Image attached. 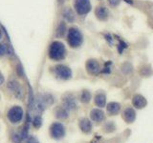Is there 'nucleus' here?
<instances>
[{
	"mask_svg": "<svg viewBox=\"0 0 153 143\" xmlns=\"http://www.w3.org/2000/svg\"><path fill=\"white\" fill-rule=\"evenodd\" d=\"M2 37V32H1V30H0V38Z\"/></svg>",
	"mask_w": 153,
	"mask_h": 143,
	"instance_id": "obj_28",
	"label": "nucleus"
},
{
	"mask_svg": "<svg viewBox=\"0 0 153 143\" xmlns=\"http://www.w3.org/2000/svg\"><path fill=\"white\" fill-rule=\"evenodd\" d=\"M103 129L105 130V132H112V131L115 130V129H116V126L114 125V123L112 121H109V122H107L106 124H105Z\"/></svg>",
	"mask_w": 153,
	"mask_h": 143,
	"instance_id": "obj_22",
	"label": "nucleus"
},
{
	"mask_svg": "<svg viewBox=\"0 0 153 143\" xmlns=\"http://www.w3.org/2000/svg\"><path fill=\"white\" fill-rule=\"evenodd\" d=\"M65 33H66V25L64 22H60L59 25L57 26L56 35L57 37H62V36H64Z\"/></svg>",
	"mask_w": 153,
	"mask_h": 143,
	"instance_id": "obj_21",
	"label": "nucleus"
},
{
	"mask_svg": "<svg viewBox=\"0 0 153 143\" xmlns=\"http://www.w3.org/2000/svg\"><path fill=\"white\" fill-rule=\"evenodd\" d=\"M95 104L100 108H103L105 106V104H106V97H105V94H102V93L96 94Z\"/></svg>",
	"mask_w": 153,
	"mask_h": 143,
	"instance_id": "obj_17",
	"label": "nucleus"
},
{
	"mask_svg": "<svg viewBox=\"0 0 153 143\" xmlns=\"http://www.w3.org/2000/svg\"><path fill=\"white\" fill-rule=\"evenodd\" d=\"M91 100V93L87 90H83L80 94V101L82 103H88Z\"/></svg>",
	"mask_w": 153,
	"mask_h": 143,
	"instance_id": "obj_20",
	"label": "nucleus"
},
{
	"mask_svg": "<svg viewBox=\"0 0 153 143\" xmlns=\"http://www.w3.org/2000/svg\"><path fill=\"white\" fill-rule=\"evenodd\" d=\"M4 77H3V75L1 74H0V85H2L3 83H4Z\"/></svg>",
	"mask_w": 153,
	"mask_h": 143,
	"instance_id": "obj_27",
	"label": "nucleus"
},
{
	"mask_svg": "<svg viewBox=\"0 0 153 143\" xmlns=\"http://www.w3.org/2000/svg\"><path fill=\"white\" fill-rule=\"evenodd\" d=\"M24 143H39V141H38V139L33 136H28L25 139H24L23 141Z\"/></svg>",
	"mask_w": 153,
	"mask_h": 143,
	"instance_id": "obj_23",
	"label": "nucleus"
},
{
	"mask_svg": "<svg viewBox=\"0 0 153 143\" xmlns=\"http://www.w3.org/2000/svg\"><path fill=\"white\" fill-rule=\"evenodd\" d=\"M55 74L60 79H70L72 76V72L69 67L65 65H59L55 68Z\"/></svg>",
	"mask_w": 153,
	"mask_h": 143,
	"instance_id": "obj_7",
	"label": "nucleus"
},
{
	"mask_svg": "<svg viewBox=\"0 0 153 143\" xmlns=\"http://www.w3.org/2000/svg\"><path fill=\"white\" fill-rule=\"evenodd\" d=\"M62 15L68 22H73L75 20V14L73 10L70 9L69 7H66L63 11H62Z\"/></svg>",
	"mask_w": 153,
	"mask_h": 143,
	"instance_id": "obj_18",
	"label": "nucleus"
},
{
	"mask_svg": "<svg viewBox=\"0 0 153 143\" xmlns=\"http://www.w3.org/2000/svg\"><path fill=\"white\" fill-rule=\"evenodd\" d=\"M86 69H87V72L91 74H97L100 72V64L98 63L97 60L95 59H89L86 63Z\"/></svg>",
	"mask_w": 153,
	"mask_h": 143,
	"instance_id": "obj_9",
	"label": "nucleus"
},
{
	"mask_svg": "<svg viewBox=\"0 0 153 143\" xmlns=\"http://www.w3.org/2000/svg\"><path fill=\"white\" fill-rule=\"evenodd\" d=\"M50 136L52 138H54L56 140L62 139L66 135V129L65 126L61 122H54L50 126L49 129Z\"/></svg>",
	"mask_w": 153,
	"mask_h": 143,
	"instance_id": "obj_2",
	"label": "nucleus"
},
{
	"mask_svg": "<svg viewBox=\"0 0 153 143\" xmlns=\"http://www.w3.org/2000/svg\"><path fill=\"white\" fill-rule=\"evenodd\" d=\"M75 9L79 14H86L90 12L91 4L89 0H76L75 1Z\"/></svg>",
	"mask_w": 153,
	"mask_h": 143,
	"instance_id": "obj_6",
	"label": "nucleus"
},
{
	"mask_svg": "<svg viewBox=\"0 0 153 143\" xmlns=\"http://www.w3.org/2000/svg\"><path fill=\"white\" fill-rule=\"evenodd\" d=\"M69 111L66 108H64L63 106L60 107H56L55 109V116L59 119V120H65V119L68 118L69 114H68Z\"/></svg>",
	"mask_w": 153,
	"mask_h": 143,
	"instance_id": "obj_14",
	"label": "nucleus"
},
{
	"mask_svg": "<svg viewBox=\"0 0 153 143\" xmlns=\"http://www.w3.org/2000/svg\"><path fill=\"white\" fill-rule=\"evenodd\" d=\"M120 1H121V0H108L109 4L111 5L112 7H116V6H118V5L120 4Z\"/></svg>",
	"mask_w": 153,
	"mask_h": 143,
	"instance_id": "obj_26",
	"label": "nucleus"
},
{
	"mask_svg": "<svg viewBox=\"0 0 153 143\" xmlns=\"http://www.w3.org/2000/svg\"><path fill=\"white\" fill-rule=\"evenodd\" d=\"M132 103L134 105V107H136L137 109H143V108H145L146 106L147 101H146V99L143 97V95L135 94L133 97Z\"/></svg>",
	"mask_w": 153,
	"mask_h": 143,
	"instance_id": "obj_11",
	"label": "nucleus"
},
{
	"mask_svg": "<svg viewBox=\"0 0 153 143\" xmlns=\"http://www.w3.org/2000/svg\"><path fill=\"white\" fill-rule=\"evenodd\" d=\"M24 116L23 109L19 106H13L7 113V117L12 124H18L22 121Z\"/></svg>",
	"mask_w": 153,
	"mask_h": 143,
	"instance_id": "obj_3",
	"label": "nucleus"
},
{
	"mask_svg": "<svg viewBox=\"0 0 153 143\" xmlns=\"http://www.w3.org/2000/svg\"><path fill=\"white\" fill-rule=\"evenodd\" d=\"M90 117L94 122L100 123L104 119V113L100 109H93L90 113Z\"/></svg>",
	"mask_w": 153,
	"mask_h": 143,
	"instance_id": "obj_13",
	"label": "nucleus"
},
{
	"mask_svg": "<svg viewBox=\"0 0 153 143\" xmlns=\"http://www.w3.org/2000/svg\"><path fill=\"white\" fill-rule=\"evenodd\" d=\"M7 52V49L3 44H0V56L4 55Z\"/></svg>",
	"mask_w": 153,
	"mask_h": 143,
	"instance_id": "obj_25",
	"label": "nucleus"
},
{
	"mask_svg": "<svg viewBox=\"0 0 153 143\" xmlns=\"http://www.w3.org/2000/svg\"><path fill=\"white\" fill-rule=\"evenodd\" d=\"M79 127L80 131L84 133H89L92 131V123L88 118H81L79 122Z\"/></svg>",
	"mask_w": 153,
	"mask_h": 143,
	"instance_id": "obj_10",
	"label": "nucleus"
},
{
	"mask_svg": "<svg viewBox=\"0 0 153 143\" xmlns=\"http://www.w3.org/2000/svg\"><path fill=\"white\" fill-rule=\"evenodd\" d=\"M123 118L126 123L134 122L136 118V113L132 108H126L123 113Z\"/></svg>",
	"mask_w": 153,
	"mask_h": 143,
	"instance_id": "obj_12",
	"label": "nucleus"
},
{
	"mask_svg": "<svg viewBox=\"0 0 153 143\" xmlns=\"http://www.w3.org/2000/svg\"><path fill=\"white\" fill-rule=\"evenodd\" d=\"M66 50L64 45L61 42L55 41L50 45L49 49V56L54 60H61L65 57Z\"/></svg>",
	"mask_w": 153,
	"mask_h": 143,
	"instance_id": "obj_1",
	"label": "nucleus"
},
{
	"mask_svg": "<svg viewBox=\"0 0 153 143\" xmlns=\"http://www.w3.org/2000/svg\"><path fill=\"white\" fill-rule=\"evenodd\" d=\"M96 15H97V17L100 19V20H106L107 17H108L107 9L103 6L98 7L97 9H96Z\"/></svg>",
	"mask_w": 153,
	"mask_h": 143,
	"instance_id": "obj_16",
	"label": "nucleus"
},
{
	"mask_svg": "<svg viewBox=\"0 0 153 143\" xmlns=\"http://www.w3.org/2000/svg\"><path fill=\"white\" fill-rule=\"evenodd\" d=\"M16 71H17V74L19 76H21V77H23V76H24V70H23V67H22L21 64H17Z\"/></svg>",
	"mask_w": 153,
	"mask_h": 143,
	"instance_id": "obj_24",
	"label": "nucleus"
},
{
	"mask_svg": "<svg viewBox=\"0 0 153 143\" xmlns=\"http://www.w3.org/2000/svg\"><path fill=\"white\" fill-rule=\"evenodd\" d=\"M62 102H63V107L66 108L68 111L75 110L76 108V100L75 95L72 94H65L62 97Z\"/></svg>",
	"mask_w": 153,
	"mask_h": 143,
	"instance_id": "obj_8",
	"label": "nucleus"
},
{
	"mask_svg": "<svg viewBox=\"0 0 153 143\" xmlns=\"http://www.w3.org/2000/svg\"><path fill=\"white\" fill-rule=\"evenodd\" d=\"M42 122H43V120H42V117H41L40 114H35L33 119L32 120L33 126L36 129H39L42 126Z\"/></svg>",
	"mask_w": 153,
	"mask_h": 143,
	"instance_id": "obj_19",
	"label": "nucleus"
},
{
	"mask_svg": "<svg viewBox=\"0 0 153 143\" xmlns=\"http://www.w3.org/2000/svg\"><path fill=\"white\" fill-rule=\"evenodd\" d=\"M8 89L13 94V95L18 99H22L24 97V91L16 80H11L8 82Z\"/></svg>",
	"mask_w": 153,
	"mask_h": 143,
	"instance_id": "obj_5",
	"label": "nucleus"
},
{
	"mask_svg": "<svg viewBox=\"0 0 153 143\" xmlns=\"http://www.w3.org/2000/svg\"><path fill=\"white\" fill-rule=\"evenodd\" d=\"M106 110L109 116H115V114H117L120 112V110H121V105L117 102H110L107 104Z\"/></svg>",
	"mask_w": 153,
	"mask_h": 143,
	"instance_id": "obj_15",
	"label": "nucleus"
},
{
	"mask_svg": "<svg viewBox=\"0 0 153 143\" xmlns=\"http://www.w3.org/2000/svg\"><path fill=\"white\" fill-rule=\"evenodd\" d=\"M68 43L71 47L76 48L82 43V35L76 28H71L68 32Z\"/></svg>",
	"mask_w": 153,
	"mask_h": 143,
	"instance_id": "obj_4",
	"label": "nucleus"
}]
</instances>
